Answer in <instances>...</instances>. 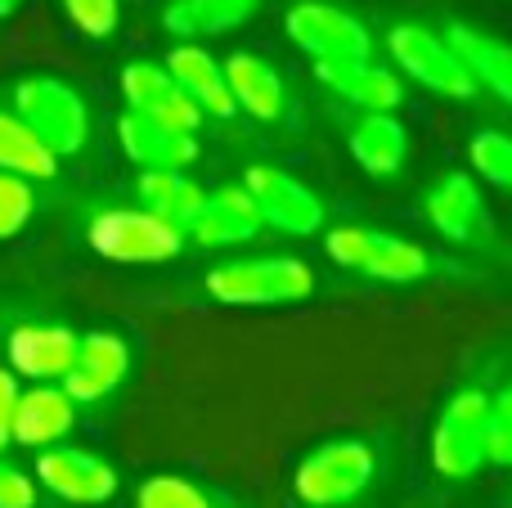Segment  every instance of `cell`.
Returning a JSON list of instances; mask_svg holds the SVG:
<instances>
[{
    "label": "cell",
    "instance_id": "5b68a950",
    "mask_svg": "<svg viewBox=\"0 0 512 508\" xmlns=\"http://www.w3.org/2000/svg\"><path fill=\"white\" fill-rule=\"evenodd\" d=\"M373 482V450L364 441H328L301 459L297 495L315 508L346 504Z\"/></svg>",
    "mask_w": 512,
    "mask_h": 508
},
{
    "label": "cell",
    "instance_id": "2e32d148",
    "mask_svg": "<svg viewBox=\"0 0 512 508\" xmlns=\"http://www.w3.org/2000/svg\"><path fill=\"white\" fill-rule=\"evenodd\" d=\"M72 423H77V405L68 401V392L63 387H32V392H18V405H14V432H9V441H18V446H59L63 437L72 432Z\"/></svg>",
    "mask_w": 512,
    "mask_h": 508
},
{
    "label": "cell",
    "instance_id": "cb8c5ba5",
    "mask_svg": "<svg viewBox=\"0 0 512 508\" xmlns=\"http://www.w3.org/2000/svg\"><path fill=\"white\" fill-rule=\"evenodd\" d=\"M256 5L261 0H171L162 23H167V32L185 36V41H194V36H221L248 23L256 14Z\"/></svg>",
    "mask_w": 512,
    "mask_h": 508
},
{
    "label": "cell",
    "instance_id": "8992f818",
    "mask_svg": "<svg viewBox=\"0 0 512 508\" xmlns=\"http://www.w3.org/2000/svg\"><path fill=\"white\" fill-rule=\"evenodd\" d=\"M283 27H288L292 45H301L315 63L369 59V50H373L369 27L355 14H346V9L324 5V0H301V5H292Z\"/></svg>",
    "mask_w": 512,
    "mask_h": 508
},
{
    "label": "cell",
    "instance_id": "7c38bea8",
    "mask_svg": "<svg viewBox=\"0 0 512 508\" xmlns=\"http://www.w3.org/2000/svg\"><path fill=\"white\" fill-rule=\"evenodd\" d=\"M131 369V351H126L122 338L113 333H90V338H77V360H72L68 378H63V392L68 401H104L108 392H117V383Z\"/></svg>",
    "mask_w": 512,
    "mask_h": 508
},
{
    "label": "cell",
    "instance_id": "9a60e30c",
    "mask_svg": "<svg viewBox=\"0 0 512 508\" xmlns=\"http://www.w3.org/2000/svg\"><path fill=\"white\" fill-rule=\"evenodd\" d=\"M189 234L207 248H234V243H248L261 234V212L243 185H225L203 198V212L194 216Z\"/></svg>",
    "mask_w": 512,
    "mask_h": 508
},
{
    "label": "cell",
    "instance_id": "e0dca14e",
    "mask_svg": "<svg viewBox=\"0 0 512 508\" xmlns=\"http://www.w3.org/2000/svg\"><path fill=\"white\" fill-rule=\"evenodd\" d=\"M315 77L342 99L360 104L364 113H391L400 104V77L369 59H342V63H315Z\"/></svg>",
    "mask_w": 512,
    "mask_h": 508
},
{
    "label": "cell",
    "instance_id": "83f0119b",
    "mask_svg": "<svg viewBox=\"0 0 512 508\" xmlns=\"http://www.w3.org/2000/svg\"><path fill=\"white\" fill-rule=\"evenodd\" d=\"M486 464L512 468V387L490 396L486 410Z\"/></svg>",
    "mask_w": 512,
    "mask_h": 508
},
{
    "label": "cell",
    "instance_id": "277c9868",
    "mask_svg": "<svg viewBox=\"0 0 512 508\" xmlns=\"http://www.w3.org/2000/svg\"><path fill=\"white\" fill-rule=\"evenodd\" d=\"M328 257L337 266L355 270V275L382 279V284H414L432 266L418 243L382 234V230H360V225H342V230L328 234Z\"/></svg>",
    "mask_w": 512,
    "mask_h": 508
},
{
    "label": "cell",
    "instance_id": "ffe728a7",
    "mask_svg": "<svg viewBox=\"0 0 512 508\" xmlns=\"http://www.w3.org/2000/svg\"><path fill=\"white\" fill-rule=\"evenodd\" d=\"M221 68H225V86H230L234 108H243L256 122H279L288 95H283V81L270 63L256 59V54H230Z\"/></svg>",
    "mask_w": 512,
    "mask_h": 508
},
{
    "label": "cell",
    "instance_id": "4fadbf2b",
    "mask_svg": "<svg viewBox=\"0 0 512 508\" xmlns=\"http://www.w3.org/2000/svg\"><path fill=\"white\" fill-rule=\"evenodd\" d=\"M77 360V333L63 324H18L9 333V365L36 383H63Z\"/></svg>",
    "mask_w": 512,
    "mask_h": 508
},
{
    "label": "cell",
    "instance_id": "d6986e66",
    "mask_svg": "<svg viewBox=\"0 0 512 508\" xmlns=\"http://www.w3.org/2000/svg\"><path fill=\"white\" fill-rule=\"evenodd\" d=\"M167 72L176 77V86L189 95V104L198 113L212 117H234V99L225 86V68L216 63V54H207L203 45H176L167 54Z\"/></svg>",
    "mask_w": 512,
    "mask_h": 508
},
{
    "label": "cell",
    "instance_id": "603a6c76",
    "mask_svg": "<svg viewBox=\"0 0 512 508\" xmlns=\"http://www.w3.org/2000/svg\"><path fill=\"white\" fill-rule=\"evenodd\" d=\"M140 198H144V212H153L158 221L176 225L180 234L194 225V216L203 212V198L207 189L194 185L185 171H144L140 176Z\"/></svg>",
    "mask_w": 512,
    "mask_h": 508
},
{
    "label": "cell",
    "instance_id": "f1b7e54d",
    "mask_svg": "<svg viewBox=\"0 0 512 508\" xmlns=\"http://www.w3.org/2000/svg\"><path fill=\"white\" fill-rule=\"evenodd\" d=\"M32 207H36L32 185L0 171V239H9V234L23 230V225L32 221Z\"/></svg>",
    "mask_w": 512,
    "mask_h": 508
},
{
    "label": "cell",
    "instance_id": "9c48e42d",
    "mask_svg": "<svg viewBox=\"0 0 512 508\" xmlns=\"http://www.w3.org/2000/svg\"><path fill=\"white\" fill-rule=\"evenodd\" d=\"M243 189H248V198L256 203V212H261V225H274L283 234H315L324 225L319 194L310 185H301L297 176H288V171L265 167V162L261 167H248Z\"/></svg>",
    "mask_w": 512,
    "mask_h": 508
},
{
    "label": "cell",
    "instance_id": "ba28073f",
    "mask_svg": "<svg viewBox=\"0 0 512 508\" xmlns=\"http://www.w3.org/2000/svg\"><path fill=\"white\" fill-rule=\"evenodd\" d=\"M387 45H391V59H396L418 86L436 90V95H450V99H468L472 90H477V81L468 77V68H463L459 54L450 50V41L436 36L432 27L400 23V27H391Z\"/></svg>",
    "mask_w": 512,
    "mask_h": 508
},
{
    "label": "cell",
    "instance_id": "d6a6232c",
    "mask_svg": "<svg viewBox=\"0 0 512 508\" xmlns=\"http://www.w3.org/2000/svg\"><path fill=\"white\" fill-rule=\"evenodd\" d=\"M18 5H23V0H0V18H9V14H14V9Z\"/></svg>",
    "mask_w": 512,
    "mask_h": 508
},
{
    "label": "cell",
    "instance_id": "4dcf8cb0",
    "mask_svg": "<svg viewBox=\"0 0 512 508\" xmlns=\"http://www.w3.org/2000/svg\"><path fill=\"white\" fill-rule=\"evenodd\" d=\"M0 508H36V486L14 464H0Z\"/></svg>",
    "mask_w": 512,
    "mask_h": 508
},
{
    "label": "cell",
    "instance_id": "f546056e",
    "mask_svg": "<svg viewBox=\"0 0 512 508\" xmlns=\"http://www.w3.org/2000/svg\"><path fill=\"white\" fill-rule=\"evenodd\" d=\"M63 9L86 36H108L117 27V14H122L117 0H63Z\"/></svg>",
    "mask_w": 512,
    "mask_h": 508
},
{
    "label": "cell",
    "instance_id": "484cf974",
    "mask_svg": "<svg viewBox=\"0 0 512 508\" xmlns=\"http://www.w3.org/2000/svg\"><path fill=\"white\" fill-rule=\"evenodd\" d=\"M468 158H472V171H477L486 185L512 189V135H504V131L472 135Z\"/></svg>",
    "mask_w": 512,
    "mask_h": 508
},
{
    "label": "cell",
    "instance_id": "1f68e13d",
    "mask_svg": "<svg viewBox=\"0 0 512 508\" xmlns=\"http://www.w3.org/2000/svg\"><path fill=\"white\" fill-rule=\"evenodd\" d=\"M14 405H18V383L9 369H0V450L9 446V432H14Z\"/></svg>",
    "mask_w": 512,
    "mask_h": 508
},
{
    "label": "cell",
    "instance_id": "8fae6325",
    "mask_svg": "<svg viewBox=\"0 0 512 508\" xmlns=\"http://www.w3.org/2000/svg\"><path fill=\"white\" fill-rule=\"evenodd\" d=\"M36 477H41L45 491H54L59 500L72 504H104L117 491L113 464H104L99 455L77 446H50L36 459Z\"/></svg>",
    "mask_w": 512,
    "mask_h": 508
},
{
    "label": "cell",
    "instance_id": "44dd1931",
    "mask_svg": "<svg viewBox=\"0 0 512 508\" xmlns=\"http://www.w3.org/2000/svg\"><path fill=\"white\" fill-rule=\"evenodd\" d=\"M450 50L459 54V63L468 68V77L477 86H486L490 95H499L504 104H512V45L499 41L490 32H477L468 23L450 27Z\"/></svg>",
    "mask_w": 512,
    "mask_h": 508
},
{
    "label": "cell",
    "instance_id": "5bb4252c",
    "mask_svg": "<svg viewBox=\"0 0 512 508\" xmlns=\"http://www.w3.org/2000/svg\"><path fill=\"white\" fill-rule=\"evenodd\" d=\"M117 140H122L126 158L140 162L144 171H185L198 158V140L189 131H171V126L149 122L140 113H122Z\"/></svg>",
    "mask_w": 512,
    "mask_h": 508
},
{
    "label": "cell",
    "instance_id": "30bf717a",
    "mask_svg": "<svg viewBox=\"0 0 512 508\" xmlns=\"http://www.w3.org/2000/svg\"><path fill=\"white\" fill-rule=\"evenodd\" d=\"M122 95H126V108L149 122H162L171 131H198V108L189 104V95L176 86L162 63H126L122 68Z\"/></svg>",
    "mask_w": 512,
    "mask_h": 508
},
{
    "label": "cell",
    "instance_id": "7a4b0ae2",
    "mask_svg": "<svg viewBox=\"0 0 512 508\" xmlns=\"http://www.w3.org/2000/svg\"><path fill=\"white\" fill-rule=\"evenodd\" d=\"M14 117L54 153V158H68V153L86 149L90 135V113L81 104V95L59 77H27L14 90Z\"/></svg>",
    "mask_w": 512,
    "mask_h": 508
},
{
    "label": "cell",
    "instance_id": "d4e9b609",
    "mask_svg": "<svg viewBox=\"0 0 512 508\" xmlns=\"http://www.w3.org/2000/svg\"><path fill=\"white\" fill-rule=\"evenodd\" d=\"M0 171L18 180H50L59 171V158L14 113H0Z\"/></svg>",
    "mask_w": 512,
    "mask_h": 508
},
{
    "label": "cell",
    "instance_id": "4316f807",
    "mask_svg": "<svg viewBox=\"0 0 512 508\" xmlns=\"http://www.w3.org/2000/svg\"><path fill=\"white\" fill-rule=\"evenodd\" d=\"M135 508H212V500L180 477H149L135 495Z\"/></svg>",
    "mask_w": 512,
    "mask_h": 508
},
{
    "label": "cell",
    "instance_id": "52a82bcc",
    "mask_svg": "<svg viewBox=\"0 0 512 508\" xmlns=\"http://www.w3.org/2000/svg\"><path fill=\"white\" fill-rule=\"evenodd\" d=\"M486 392H459L441 410L432 432V464L441 477H472L486 464Z\"/></svg>",
    "mask_w": 512,
    "mask_h": 508
},
{
    "label": "cell",
    "instance_id": "3957f363",
    "mask_svg": "<svg viewBox=\"0 0 512 508\" xmlns=\"http://www.w3.org/2000/svg\"><path fill=\"white\" fill-rule=\"evenodd\" d=\"M90 248L108 261L122 266H158V261H176L185 248V234L176 225L158 221L144 207H108V212L90 216L86 230Z\"/></svg>",
    "mask_w": 512,
    "mask_h": 508
},
{
    "label": "cell",
    "instance_id": "7402d4cb",
    "mask_svg": "<svg viewBox=\"0 0 512 508\" xmlns=\"http://www.w3.org/2000/svg\"><path fill=\"white\" fill-rule=\"evenodd\" d=\"M346 149H351V158L360 162L369 176H391V171L405 167L409 135H405V126H400V117L364 113L360 122L351 126V135H346Z\"/></svg>",
    "mask_w": 512,
    "mask_h": 508
},
{
    "label": "cell",
    "instance_id": "ac0fdd59",
    "mask_svg": "<svg viewBox=\"0 0 512 508\" xmlns=\"http://www.w3.org/2000/svg\"><path fill=\"white\" fill-rule=\"evenodd\" d=\"M427 221L454 243H472L486 230V203H481V189L472 185V176L450 171V176L436 180V189L427 194Z\"/></svg>",
    "mask_w": 512,
    "mask_h": 508
},
{
    "label": "cell",
    "instance_id": "6da1fadb",
    "mask_svg": "<svg viewBox=\"0 0 512 508\" xmlns=\"http://www.w3.org/2000/svg\"><path fill=\"white\" fill-rule=\"evenodd\" d=\"M207 293L225 306H288L315 293V270L297 257L225 261L207 275Z\"/></svg>",
    "mask_w": 512,
    "mask_h": 508
}]
</instances>
